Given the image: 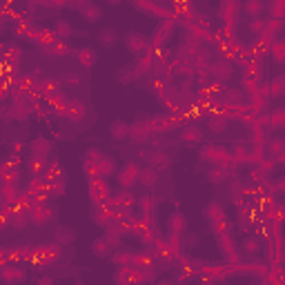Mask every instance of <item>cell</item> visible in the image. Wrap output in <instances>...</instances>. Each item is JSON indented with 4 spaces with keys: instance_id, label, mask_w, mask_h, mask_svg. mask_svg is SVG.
<instances>
[{
    "instance_id": "cell-1",
    "label": "cell",
    "mask_w": 285,
    "mask_h": 285,
    "mask_svg": "<svg viewBox=\"0 0 285 285\" xmlns=\"http://www.w3.org/2000/svg\"><path fill=\"white\" fill-rule=\"evenodd\" d=\"M141 169L136 163H125V167L123 169H118V174H116V180H118V185H121L123 189H127L130 192L132 187H134L136 183H139V178H141Z\"/></svg>"
},
{
    "instance_id": "cell-2",
    "label": "cell",
    "mask_w": 285,
    "mask_h": 285,
    "mask_svg": "<svg viewBox=\"0 0 285 285\" xmlns=\"http://www.w3.org/2000/svg\"><path fill=\"white\" fill-rule=\"evenodd\" d=\"M201 158L207 163H214L216 167H223V160H230V151L221 145H205L201 149Z\"/></svg>"
},
{
    "instance_id": "cell-3",
    "label": "cell",
    "mask_w": 285,
    "mask_h": 285,
    "mask_svg": "<svg viewBox=\"0 0 285 285\" xmlns=\"http://www.w3.org/2000/svg\"><path fill=\"white\" fill-rule=\"evenodd\" d=\"M147 125H149L151 134H165V132L176 127V118H167V116H163V114H154V116L147 118Z\"/></svg>"
},
{
    "instance_id": "cell-4",
    "label": "cell",
    "mask_w": 285,
    "mask_h": 285,
    "mask_svg": "<svg viewBox=\"0 0 285 285\" xmlns=\"http://www.w3.org/2000/svg\"><path fill=\"white\" fill-rule=\"evenodd\" d=\"M125 47L136 56H142L147 51V38L141 31H127L125 34Z\"/></svg>"
},
{
    "instance_id": "cell-5",
    "label": "cell",
    "mask_w": 285,
    "mask_h": 285,
    "mask_svg": "<svg viewBox=\"0 0 285 285\" xmlns=\"http://www.w3.org/2000/svg\"><path fill=\"white\" fill-rule=\"evenodd\" d=\"M151 136V130H149V125H147V121H136L134 125L130 127V139L136 142V145H145L147 139Z\"/></svg>"
},
{
    "instance_id": "cell-6",
    "label": "cell",
    "mask_w": 285,
    "mask_h": 285,
    "mask_svg": "<svg viewBox=\"0 0 285 285\" xmlns=\"http://www.w3.org/2000/svg\"><path fill=\"white\" fill-rule=\"evenodd\" d=\"M114 281L116 285H141V279L134 268H118L114 274Z\"/></svg>"
},
{
    "instance_id": "cell-7",
    "label": "cell",
    "mask_w": 285,
    "mask_h": 285,
    "mask_svg": "<svg viewBox=\"0 0 285 285\" xmlns=\"http://www.w3.org/2000/svg\"><path fill=\"white\" fill-rule=\"evenodd\" d=\"M98 178H105V176H112V174H118V167H116V158L109 154H103V158L98 160Z\"/></svg>"
},
{
    "instance_id": "cell-8",
    "label": "cell",
    "mask_w": 285,
    "mask_h": 285,
    "mask_svg": "<svg viewBox=\"0 0 285 285\" xmlns=\"http://www.w3.org/2000/svg\"><path fill=\"white\" fill-rule=\"evenodd\" d=\"M167 230L172 232L174 236L183 234V232L187 230V218H185V214H180V212L169 214V218H167Z\"/></svg>"
},
{
    "instance_id": "cell-9",
    "label": "cell",
    "mask_w": 285,
    "mask_h": 285,
    "mask_svg": "<svg viewBox=\"0 0 285 285\" xmlns=\"http://www.w3.org/2000/svg\"><path fill=\"white\" fill-rule=\"evenodd\" d=\"M96 40L101 47H107L109 49V47H114L118 40H121V36H118V31L114 29V27H103V29L96 34Z\"/></svg>"
},
{
    "instance_id": "cell-10",
    "label": "cell",
    "mask_w": 285,
    "mask_h": 285,
    "mask_svg": "<svg viewBox=\"0 0 285 285\" xmlns=\"http://www.w3.org/2000/svg\"><path fill=\"white\" fill-rule=\"evenodd\" d=\"M25 279H27V270L25 268H2V281L7 285L22 283Z\"/></svg>"
},
{
    "instance_id": "cell-11",
    "label": "cell",
    "mask_w": 285,
    "mask_h": 285,
    "mask_svg": "<svg viewBox=\"0 0 285 285\" xmlns=\"http://www.w3.org/2000/svg\"><path fill=\"white\" fill-rule=\"evenodd\" d=\"M212 76H214V80H218V83H225V80L232 76V65L227 63V60H216V63L212 65Z\"/></svg>"
},
{
    "instance_id": "cell-12",
    "label": "cell",
    "mask_w": 285,
    "mask_h": 285,
    "mask_svg": "<svg viewBox=\"0 0 285 285\" xmlns=\"http://www.w3.org/2000/svg\"><path fill=\"white\" fill-rule=\"evenodd\" d=\"M241 11V4L234 2V0H225V2H221V7H218V16L223 18V20H234L236 16H239Z\"/></svg>"
},
{
    "instance_id": "cell-13",
    "label": "cell",
    "mask_w": 285,
    "mask_h": 285,
    "mask_svg": "<svg viewBox=\"0 0 285 285\" xmlns=\"http://www.w3.org/2000/svg\"><path fill=\"white\" fill-rule=\"evenodd\" d=\"M174 31V25L172 22H160L158 27H156V31H154V38H151V45L154 47H160L165 40L169 38V34Z\"/></svg>"
},
{
    "instance_id": "cell-14",
    "label": "cell",
    "mask_w": 285,
    "mask_h": 285,
    "mask_svg": "<svg viewBox=\"0 0 285 285\" xmlns=\"http://www.w3.org/2000/svg\"><path fill=\"white\" fill-rule=\"evenodd\" d=\"M130 127L132 125L125 121H114L112 127H109V134H112L114 141H125V139H130Z\"/></svg>"
},
{
    "instance_id": "cell-15",
    "label": "cell",
    "mask_w": 285,
    "mask_h": 285,
    "mask_svg": "<svg viewBox=\"0 0 285 285\" xmlns=\"http://www.w3.org/2000/svg\"><path fill=\"white\" fill-rule=\"evenodd\" d=\"M29 218H31V223H36V225H45V223H49L51 218H54V214H51L49 207L36 205L34 210H31V214H29Z\"/></svg>"
},
{
    "instance_id": "cell-16",
    "label": "cell",
    "mask_w": 285,
    "mask_h": 285,
    "mask_svg": "<svg viewBox=\"0 0 285 285\" xmlns=\"http://www.w3.org/2000/svg\"><path fill=\"white\" fill-rule=\"evenodd\" d=\"M56 241H58L60 245H71L76 241V230L71 225H60L58 230H56Z\"/></svg>"
},
{
    "instance_id": "cell-17",
    "label": "cell",
    "mask_w": 285,
    "mask_h": 285,
    "mask_svg": "<svg viewBox=\"0 0 285 285\" xmlns=\"http://www.w3.org/2000/svg\"><path fill=\"white\" fill-rule=\"evenodd\" d=\"M261 239L259 236H254V234H248V236H243V241H241V250L245 252V254H259L261 252Z\"/></svg>"
},
{
    "instance_id": "cell-18",
    "label": "cell",
    "mask_w": 285,
    "mask_h": 285,
    "mask_svg": "<svg viewBox=\"0 0 285 285\" xmlns=\"http://www.w3.org/2000/svg\"><path fill=\"white\" fill-rule=\"evenodd\" d=\"M207 125H210V132H214V134H223L227 130V114H214V116H210Z\"/></svg>"
},
{
    "instance_id": "cell-19",
    "label": "cell",
    "mask_w": 285,
    "mask_h": 285,
    "mask_svg": "<svg viewBox=\"0 0 285 285\" xmlns=\"http://www.w3.org/2000/svg\"><path fill=\"white\" fill-rule=\"evenodd\" d=\"M201 139H203V134L196 125H185L180 130V141L183 142H201Z\"/></svg>"
},
{
    "instance_id": "cell-20",
    "label": "cell",
    "mask_w": 285,
    "mask_h": 285,
    "mask_svg": "<svg viewBox=\"0 0 285 285\" xmlns=\"http://www.w3.org/2000/svg\"><path fill=\"white\" fill-rule=\"evenodd\" d=\"M139 183H142L145 187H154V185L158 183V169H154L151 165H149V167H142Z\"/></svg>"
},
{
    "instance_id": "cell-21",
    "label": "cell",
    "mask_w": 285,
    "mask_h": 285,
    "mask_svg": "<svg viewBox=\"0 0 285 285\" xmlns=\"http://www.w3.org/2000/svg\"><path fill=\"white\" fill-rule=\"evenodd\" d=\"M270 96H274V98L285 96V74H279L272 78V83H270Z\"/></svg>"
},
{
    "instance_id": "cell-22",
    "label": "cell",
    "mask_w": 285,
    "mask_h": 285,
    "mask_svg": "<svg viewBox=\"0 0 285 285\" xmlns=\"http://www.w3.org/2000/svg\"><path fill=\"white\" fill-rule=\"evenodd\" d=\"M71 34H74V27H71V22H67L65 18H58L56 20V25H54V36H58V38H69Z\"/></svg>"
},
{
    "instance_id": "cell-23",
    "label": "cell",
    "mask_w": 285,
    "mask_h": 285,
    "mask_svg": "<svg viewBox=\"0 0 285 285\" xmlns=\"http://www.w3.org/2000/svg\"><path fill=\"white\" fill-rule=\"evenodd\" d=\"M243 9L248 11V16L250 18H254V20H259L261 18V13L265 11V4L261 2V0H248V2L243 4Z\"/></svg>"
},
{
    "instance_id": "cell-24",
    "label": "cell",
    "mask_w": 285,
    "mask_h": 285,
    "mask_svg": "<svg viewBox=\"0 0 285 285\" xmlns=\"http://www.w3.org/2000/svg\"><path fill=\"white\" fill-rule=\"evenodd\" d=\"M101 16H103V11H101V7H96V4H83V18H85V22H98L101 20Z\"/></svg>"
},
{
    "instance_id": "cell-25",
    "label": "cell",
    "mask_w": 285,
    "mask_h": 285,
    "mask_svg": "<svg viewBox=\"0 0 285 285\" xmlns=\"http://www.w3.org/2000/svg\"><path fill=\"white\" fill-rule=\"evenodd\" d=\"M149 165H151L154 169H165V167H169V156L165 154V151H151Z\"/></svg>"
},
{
    "instance_id": "cell-26",
    "label": "cell",
    "mask_w": 285,
    "mask_h": 285,
    "mask_svg": "<svg viewBox=\"0 0 285 285\" xmlns=\"http://www.w3.org/2000/svg\"><path fill=\"white\" fill-rule=\"evenodd\" d=\"M78 60H80V65H85V67H92V65H96V60H98V54L94 49H89V47H85V49H78Z\"/></svg>"
},
{
    "instance_id": "cell-27",
    "label": "cell",
    "mask_w": 285,
    "mask_h": 285,
    "mask_svg": "<svg viewBox=\"0 0 285 285\" xmlns=\"http://www.w3.org/2000/svg\"><path fill=\"white\" fill-rule=\"evenodd\" d=\"M51 151V145L45 139H36L31 142V156H40V158H47V154Z\"/></svg>"
},
{
    "instance_id": "cell-28",
    "label": "cell",
    "mask_w": 285,
    "mask_h": 285,
    "mask_svg": "<svg viewBox=\"0 0 285 285\" xmlns=\"http://www.w3.org/2000/svg\"><path fill=\"white\" fill-rule=\"evenodd\" d=\"M203 214H205L207 218L214 223V221H221V218H225V212H223V207L218 205V203H207L205 205V210H203Z\"/></svg>"
},
{
    "instance_id": "cell-29",
    "label": "cell",
    "mask_w": 285,
    "mask_h": 285,
    "mask_svg": "<svg viewBox=\"0 0 285 285\" xmlns=\"http://www.w3.org/2000/svg\"><path fill=\"white\" fill-rule=\"evenodd\" d=\"M116 78H118V83H132L134 78H139L136 76V69H134V65H123L121 69L116 71Z\"/></svg>"
},
{
    "instance_id": "cell-30",
    "label": "cell",
    "mask_w": 285,
    "mask_h": 285,
    "mask_svg": "<svg viewBox=\"0 0 285 285\" xmlns=\"http://www.w3.org/2000/svg\"><path fill=\"white\" fill-rule=\"evenodd\" d=\"M223 101L230 103L232 107H241V103H243V94L239 92V89H223Z\"/></svg>"
},
{
    "instance_id": "cell-31",
    "label": "cell",
    "mask_w": 285,
    "mask_h": 285,
    "mask_svg": "<svg viewBox=\"0 0 285 285\" xmlns=\"http://www.w3.org/2000/svg\"><path fill=\"white\" fill-rule=\"evenodd\" d=\"M92 250H94V254H96L98 259H107V256L112 254V248H109V243H107L105 239H103V236H101V239H96V241H94Z\"/></svg>"
},
{
    "instance_id": "cell-32",
    "label": "cell",
    "mask_w": 285,
    "mask_h": 285,
    "mask_svg": "<svg viewBox=\"0 0 285 285\" xmlns=\"http://www.w3.org/2000/svg\"><path fill=\"white\" fill-rule=\"evenodd\" d=\"M67 116L71 118V121H80V118L85 116V105L80 101H71V103H67Z\"/></svg>"
},
{
    "instance_id": "cell-33",
    "label": "cell",
    "mask_w": 285,
    "mask_h": 285,
    "mask_svg": "<svg viewBox=\"0 0 285 285\" xmlns=\"http://www.w3.org/2000/svg\"><path fill=\"white\" fill-rule=\"evenodd\" d=\"M225 178H227V169L225 167H214L207 172V180H210L212 185H221V183H225Z\"/></svg>"
},
{
    "instance_id": "cell-34",
    "label": "cell",
    "mask_w": 285,
    "mask_h": 285,
    "mask_svg": "<svg viewBox=\"0 0 285 285\" xmlns=\"http://www.w3.org/2000/svg\"><path fill=\"white\" fill-rule=\"evenodd\" d=\"M27 167H29L31 174H42L47 167H49V165H47V160L40 158V156H31L29 163H27Z\"/></svg>"
},
{
    "instance_id": "cell-35",
    "label": "cell",
    "mask_w": 285,
    "mask_h": 285,
    "mask_svg": "<svg viewBox=\"0 0 285 285\" xmlns=\"http://www.w3.org/2000/svg\"><path fill=\"white\" fill-rule=\"evenodd\" d=\"M268 11H272V20L285 18V2H268Z\"/></svg>"
},
{
    "instance_id": "cell-36",
    "label": "cell",
    "mask_w": 285,
    "mask_h": 285,
    "mask_svg": "<svg viewBox=\"0 0 285 285\" xmlns=\"http://www.w3.org/2000/svg\"><path fill=\"white\" fill-rule=\"evenodd\" d=\"M272 58L277 60V63L285 65V40H279L272 45Z\"/></svg>"
},
{
    "instance_id": "cell-37",
    "label": "cell",
    "mask_w": 285,
    "mask_h": 285,
    "mask_svg": "<svg viewBox=\"0 0 285 285\" xmlns=\"http://www.w3.org/2000/svg\"><path fill=\"white\" fill-rule=\"evenodd\" d=\"M132 261H134V256H132L130 252H118V254L114 256V263H116L118 268H132Z\"/></svg>"
},
{
    "instance_id": "cell-38",
    "label": "cell",
    "mask_w": 285,
    "mask_h": 285,
    "mask_svg": "<svg viewBox=\"0 0 285 285\" xmlns=\"http://www.w3.org/2000/svg\"><path fill=\"white\" fill-rule=\"evenodd\" d=\"M225 232H230V221H227V218H221V221L212 223V234H225Z\"/></svg>"
},
{
    "instance_id": "cell-39",
    "label": "cell",
    "mask_w": 285,
    "mask_h": 285,
    "mask_svg": "<svg viewBox=\"0 0 285 285\" xmlns=\"http://www.w3.org/2000/svg\"><path fill=\"white\" fill-rule=\"evenodd\" d=\"M139 210L142 216H147V214H151V198L149 196H142L139 201Z\"/></svg>"
},
{
    "instance_id": "cell-40",
    "label": "cell",
    "mask_w": 285,
    "mask_h": 285,
    "mask_svg": "<svg viewBox=\"0 0 285 285\" xmlns=\"http://www.w3.org/2000/svg\"><path fill=\"white\" fill-rule=\"evenodd\" d=\"M272 125H274V127H285V112H283V109L274 112V116H272Z\"/></svg>"
},
{
    "instance_id": "cell-41",
    "label": "cell",
    "mask_w": 285,
    "mask_h": 285,
    "mask_svg": "<svg viewBox=\"0 0 285 285\" xmlns=\"http://www.w3.org/2000/svg\"><path fill=\"white\" fill-rule=\"evenodd\" d=\"M270 151L272 154H281V151H285V141H281V139H277V141H272V145H270Z\"/></svg>"
},
{
    "instance_id": "cell-42",
    "label": "cell",
    "mask_w": 285,
    "mask_h": 285,
    "mask_svg": "<svg viewBox=\"0 0 285 285\" xmlns=\"http://www.w3.org/2000/svg\"><path fill=\"white\" fill-rule=\"evenodd\" d=\"M198 243H201V239H198L196 234H189V236H187V248H189V250L198 248Z\"/></svg>"
},
{
    "instance_id": "cell-43",
    "label": "cell",
    "mask_w": 285,
    "mask_h": 285,
    "mask_svg": "<svg viewBox=\"0 0 285 285\" xmlns=\"http://www.w3.org/2000/svg\"><path fill=\"white\" fill-rule=\"evenodd\" d=\"M277 189H279V192H281V194H285V176H281V178H279V183H277Z\"/></svg>"
},
{
    "instance_id": "cell-44",
    "label": "cell",
    "mask_w": 285,
    "mask_h": 285,
    "mask_svg": "<svg viewBox=\"0 0 285 285\" xmlns=\"http://www.w3.org/2000/svg\"><path fill=\"white\" fill-rule=\"evenodd\" d=\"M156 285H176V283L172 279H160V281H156Z\"/></svg>"
},
{
    "instance_id": "cell-45",
    "label": "cell",
    "mask_w": 285,
    "mask_h": 285,
    "mask_svg": "<svg viewBox=\"0 0 285 285\" xmlns=\"http://www.w3.org/2000/svg\"><path fill=\"white\" fill-rule=\"evenodd\" d=\"M36 285H54V279H47V277H45V279H40V281H38Z\"/></svg>"
},
{
    "instance_id": "cell-46",
    "label": "cell",
    "mask_w": 285,
    "mask_h": 285,
    "mask_svg": "<svg viewBox=\"0 0 285 285\" xmlns=\"http://www.w3.org/2000/svg\"><path fill=\"white\" fill-rule=\"evenodd\" d=\"M277 163H281V165H285V151H281V154L277 156Z\"/></svg>"
}]
</instances>
